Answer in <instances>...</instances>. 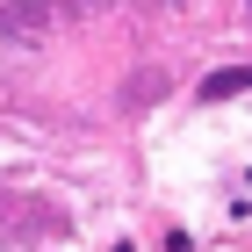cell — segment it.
Listing matches in <instances>:
<instances>
[{"label": "cell", "mask_w": 252, "mask_h": 252, "mask_svg": "<svg viewBox=\"0 0 252 252\" xmlns=\"http://www.w3.org/2000/svg\"><path fill=\"white\" fill-rule=\"evenodd\" d=\"M72 7H87V0H7V7H0V29H7V36H22V29L58 22V15H72Z\"/></svg>", "instance_id": "1"}, {"label": "cell", "mask_w": 252, "mask_h": 252, "mask_svg": "<svg viewBox=\"0 0 252 252\" xmlns=\"http://www.w3.org/2000/svg\"><path fill=\"white\" fill-rule=\"evenodd\" d=\"M252 87V65H238V72H209L202 79V101H231V94H245Z\"/></svg>", "instance_id": "2"}, {"label": "cell", "mask_w": 252, "mask_h": 252, "mask_svg": "<svg viewBox=\"0 0 252 252\" xmlns=\"http://www.w3.org/2000/svg\"><path fill=\"white\" fill-rule=\"evenodd\" d=\"M116 252H130V245H116Z\"/></svg>", "instance_id": "3"}]
</instances>
